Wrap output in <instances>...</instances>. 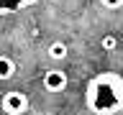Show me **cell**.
I'll list each match as a JSON object with an SVG mask.
<instances>
[{
	"label": "cell",
	"mask_w": 123,
	"mask_h": 115,
	"mask_svg": "<svg viewBox=\"0 0 123 115\" xmlns=\"http://www.w3.org/2000/svg\"><path fill=\"white\" fill-rule=\"evenodd\" d=\"M85 102L95 115H115L123 110V77L115 72L98 74L87 84Z\"/></svg>",
	"instance_id": "1"
},
{
	"label": "cell",
	"mask_w": 123,
	"mask_h": 115,
	"mask_svg": "<svg viewBox=\"0 0 123 115\" xmlns=\"http://www.w3.org/2000/svg\"><path fill=\"white\" fill-rule=\"evenodd\" d=\"M31 100L26 92L21 90H8L3 97H0V107H3V113L5 115H23L26 110H28Z\"/></svg>",
	"instance_id": "2"
},
{
	"label": "cell",
	"mask_w": 123,
	"mask_h": 115,
	"mask_svg": "<svg viewBox=\"0 0 123 115\" xmlns=\"http://www.w3.org/2000/svg\"><path fill=\"white\" fill-rule=\"evenodd\" d=\"M41 84H44V90H46V92L56 95V92L67 90L69 77H67V72H64V69H46L44 77H41Z\"/></svg>",
	"instance_id": "3"
},
{
	"label": "cell",
	"mask_w": 123,
	"mask_h": 115,
	"mask_svg": "<svg viewBox=\"0 0 123 115\" xmlns=\"http://www.w3.org/2000/svg\"><path fill=\"white\" fill-rule=\"evenodd\" d=\"M13 74H15V61L10 56H5V54H0V82L10 79Z\"/></svg>",
	"instance_id": "4"
},
{
	"label": "cell",
	"mask_w": 123,
	"mask_h": 115,
	"mask_svg": "<svg viewBox=\"0 0 123 115\" xmlns=\"http://www.w3.org/2000/svg\"><path fill=\"white\" fill-rule=\"evenodd\" d=\"M33 0H0V15L3 13H13V10H18V8H26L31 5Z\"/></svg>",
	"instance_id": "5"
},
{
	"label": "cell",
	"mask_w": 123,
	"mask_h": 115,
	"mask_svg": "<svg viewBox=\"0 0 123 115\" xmlns=\"http://www.w3.org/2000/svg\"><path fill=\"white\" fill-rule=\"evenodd\" d=\"M64 56H67V44H64V41H54V44L49 46V59L59 61V59H64Z\"/></svg>",
	"instance_id": "6"
},
{
	"label": "cell",
	"mask_w": 123,
	"mask_h": 115,
	"mask_svg": "<svg viewBox=\"0 0 123 115\" xmlns=\"http://www.w3.org/2000/svg\"><path fill=\"white\" fill-rule=\"evenodd\" d=\"M100 46H103L105 51H115V49H118V36H115V33H103Z\"/></svg>",
	"instance_id": "7"
},
{
	"label": "cell",
	"mask_w": 123,
	"mask_h": 115,
	"mask_svg": "<svg viewBox=\"0 0 123 115\" xmlns=\"http://www.w3.org/2000/svg\"><path fill=\"white\" fill-rule=\"evenodd\" d=\"M103 3V8H108V10H115V8L123 5V0H100Z\"/></svg>",
	"instance_id": "8"
}]
</instances>
